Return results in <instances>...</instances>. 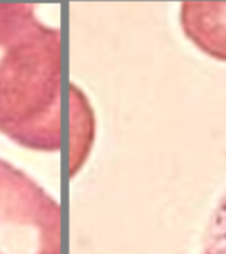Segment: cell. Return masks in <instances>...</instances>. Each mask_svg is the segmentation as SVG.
<instances>
[{
  "label": "cell",
  "instance_id": "cell-1",
  "mask_svg": "<svg viewBox=\"0 0 226 254\" xmlns=\"http://www.w3.org/2000/svg\"><path fill=\"white\" fill-rule=\"evenodd\" d=\"M0 133L33 150L64 144L62 33L33 5H0Z\"/></svg>",
  "mask_w": 226,
  "mask_h": 254
},
{
  "label": "cell",
  "instance_id": "cell-2",
  "mask_svg": "<svg viewBox=\"0 0 226 254\" xmlns=\"http://www.w3.org/2000/svg\"><path fill=\"white\" fill-rule=\"evenodd\" d=\"M0 254H62V209L31 177L0 158Z\"/></svg>",
  "mask_w": 226,
  "mask_h": 254
},
{
  "label": "cell",
  "instance_id": "cell-3",
  "mask_svg": "<svg viewBox=\"0 0 226 254\" xmlns=\"http://www.w3.org/2000/svg\"><path fill=\"white\" fill-rule=\"evenodd\" d=\"M180 23L187 39L203 53L226 61V2H184Z\"/></svg>",
  "mask_w": 226,
  "mask_h": 254
},
{
  "label": "cell",
  "instance_id": "cell-4",
  "mask_svg": "<svg viewBox=\"0 0 226 254\" xmlns=\"http://www.w3.org/2000/svg\"><path fill=\"white\" fill-rule=\"evenodd\" d=\"M202 254H226V192L209 220Z\"/></svg>",
  "mask_w": 226,
  "mask_h": 254
}]
</instances>
